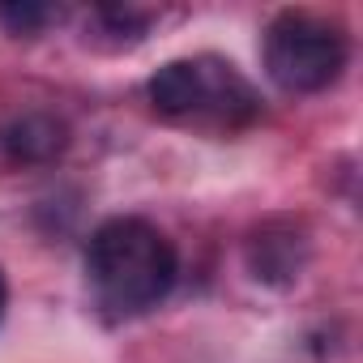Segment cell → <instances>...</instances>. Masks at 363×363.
Instances as JSON below:
<instances>
[{
    "label": "cell",
    "instance_id": "cell-5",
    "mask_svg": "<svg viewBox=\"0 0 363 363\" xmlns=\"http://www.w3.org/2000/svg\"><path fill=\"white\" fill-rule=\"evenodd\" d=\"M69 124L52 111H26L0 128V154L13 167H52L69 150Z\"/></svg>",
    "mask_w": 363,
    "mask_h": 363
},
{
    "label": "cell",
    "instance_id": "cell-6",
    "mask_svg": "<svg viewBox=\"0 0 363 363\" xmlns=\"http://www.w3.org/2000/svg\"><path fill=\"white\" fill-rule=\"evenodd\" d=\"M90 22L103 30V35H94V39H107L111 48H128V43H141V39H145L154 13H150V9H133V5H99Z\"/></svg>",
    "mask_w": 363,
    "mask_h": 363
},
{
    "label": "cell",
    "instance_id": "cell-2",
    "mask_svg": "<svg viewBox=\"0 0 363 363\" xmlns=\"http://www.w3.org/2000/svg\"><path fill=\"white\" fill-rule=\"evenodd\" d=\"M150 103L167 120H210L218 128H244L261 116L257 90L231 60L197 56V60H167L150 77Z\"/></svg>",
    "mask_w": 363,
    "mask_h": 363
},
{
    "label": "cell",
    "instance_id": "cell-1",
    "mask_svg": "<svg viewBox=\"0 0 363 363\" xmlns=\"http://www.w3.org/2000/svg\"><path fill=\"white\" fill-rule=\"evenodd\" d=\"M86 278L99 308L111 316H141L171 295L179 252L145 218H107L86 244Z\"/></svg>",
    "mask_w": 363,
    "mask_h": 363
},
{
    "label": "cell",
    "instance_id": "cell-4",
    "mask_svg": "<svg viewBox=\"0 0 363 363\" xmlns=\"http://www.w3.org/2000/svg\"><path fill=\"white\" fill-rule=\"evenodd\" d=\"M308 257H312V244H308V231L286 223V218H274V223H261L248 244H244V265L248 274L261 282V286H295L299 274L308 269Z\"/></svg>",
    "mask_w": 363,
    "mask_h": 363
},
{
    "label": "cell",
    "instance_id": "cell-8",
    "mask_svg": "<svg viewBox=\"0 0 363 363\" xmlns=\"http://www.w3.org/2000/svg\"><path fill=\"white\" fill-rule=\"evenodd\" d=\"M5 308H9V282H5V274H0V316H5Z\"/></svg>",
    "mask_w": 363,
    "mask_h": 363
},
{
    "label": "cell",
    "instance_id": "cell-3",
    "mask_svg": "<svg viewBox=\"0 0 363 363\" xmlns=\"http://www.w3.org/2000/svg\"><path fill=\"white\" fill-rule=\"evenodd\" d=\"M346 60H350L346 30L316 18V13L286 9L265 30V73L286 94H320V90H329L342 77Z\"/></svg>",
    "mask_w": 363,
    "mask_h": 363
},
{
    "label": "cell",
    "instance_id": "cell-7",
    "mask_svg": "<svg viewBox=\"0 0 363 363\" xmlns=\"http://www.w3.org/2000/svg\"><path fill=\"white\" fill-rule=\"evenodd\" d=\"M52 22H60V9L52 5H35V0H13V5H0V26L13 39H35L43 35Z\"/></svg>",
    "mask_w": 363,
    "mask_h": 363
}]
</instances>
